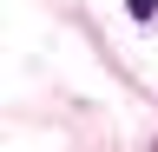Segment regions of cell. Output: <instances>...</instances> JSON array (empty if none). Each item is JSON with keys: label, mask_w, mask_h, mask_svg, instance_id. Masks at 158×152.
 <instances>
[{"label": "cell", "mask_w": 158, "mask_h": 152, "mask_svg": "<svg viewBox=\"0 0 158 152\" xmlns=\"http://www.w3.org/2000/svg\"><path fill=\"white\" fill-rule=\"evenodd\" d=\"M125 13H132V20H152V13H158V0H125Z\"/></svg>", "instance_id": "6da1fadb"}]
</instances>
